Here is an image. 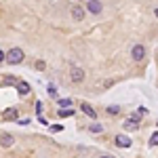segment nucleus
Returning <instances> with one entry per match:
<instances>
[{"label":"nucleus","instance_id":"f257e3e1","mask_svg":"<svg viewBox=\"0 0 158 158\" xmlns=\"http://www.w3.org/2000/svg\"><path fill=\"white\" fill-rule=\"evenodd\" d=\"M23 51L19 49V47H13L11 51H9V53H6V63H13V65H15V63H21V61H23Z\"/></svg>","mask_w":158,"mask_h":158},{"label":"nucleus","instance_id":"f03ea898","mask_svg":"<svg viewBox=\"0 0 158 158\" xmlns=\"http://www.w3.org/2000/svg\"><path fill=\"white\" fill-rule=\"evenodd\" d=\"M131 57H133L135 61H141L146 57V47H143V44H135L133 49H131Z\"/></svg>","mask_w":158,"mask_h":158},{"label":"nucleus","instance_id":"7ed1b4c3","mask_svg":"<svg viewBox=\"0 0 158 158\" xmlns=\"http://www.w3.org/2000/svg\"><path fill=\"white\" fill-rule=\"evenodd\" d=\"M70 78H72V82H82V80H85V70H80V68L72 65V70H70Z\"/></svg>","mask_w":158,"mask_h":158},{"label":"nucleus","instance_id":"20e7f679","mask_svg":"<svg viewBox=\"0 0 158 158\" xmlns=\"http://www.w3.org/2000/svg\"><path fill=\"white\" fill-rule=\"evenodd\" d=\"M116 146H118V148H131V146H133V141H131L129 135L118 133V135H116Z\"/></svg>","mask_w":158,"mask_h":158},{"label":"nucleus","instance_id":"39448f33","mask_svg":"<svg viewBox=\"0 0 158 158\" xmlns=\"http://www.w3.org/2000/svg\"><path fill=\"white\" fill-rule=\"evenodd\" d=\"M0 146L6 148V150L13 148V146H15V137H13L11 133H0Z\"/></svg>","mask_w":158,"mask_h":158},{"label":"nucleus","instance_id":"423d86ee","mask_svg":"<svg viewBox=\"0 0 158 158\" xmlns=\"http://www.w3.org/2000/svg\"><path fill=\"white\" fill-rule=\"evenodd\" d=\"M86 11L93 13V15H99V13H101V2H99V0H89V2H86Z\"/></svg>","mask_w":158,"mask_h":158},{"label":"nucleus","instance_id":"0eeeda50","mask_svg":"<svg viewBox=\"0 0 158 158\" xmlns=\"http://www.w3.org/2000/svg\"><path fill=\"white\" fill-rule=\"evenodd\" d=\"M72 17H74V21H82V19H85V9H82L80 4L72 6Z\"/></svg>","mask_w":158,"mask_h":158},{"label":"nucleus","instance_id":"6e6552de","mask_svg":"<svg viewBox=\"0 0 158 158\" xmlns=\"http://www.w3.org/2000/svg\"><path fill=\"white\" fill-rule=\"evenodd\" d=\"M80 110H82V112H85L86 116H89V118H93V120H95V118H97V112H95V110L91 108V106H89V103H85V101H82V106H80Z\"/></svg>","mask_w":158,"mask_h":158},{"label":"nucleus","instance_id":"1a4fd4ad","mask_svg":"<svg viewBox=\"0 0 158 158\" xmlns=\"http://www.w3.org/2000/svg\"><path fill=\"white\" fill-rule=\"evenodd\" d=\"M17 93H19V95H27V93H30V85H27L25 80H19V82H17Z\"/></svg>","mask_w":158,"mask_h":158},{"label":"nucleus","instance_id":"9d476101","mask_svg":"<svg viewBox=\"0 0 158 158\" xmlns=\"http://www.w3.org/2000/svg\"><path fill=\"white\" fill-rule=\"evenodd\" d=\"M137 127H139V122H137V120H133V118L124 120V129H127V131H137Z\"/></svg>","mask_w":158,"mask_h":158},{"label":"nucleus","instance_id":"9b49d317","mask_svg":"<svg viewBox=\"0 0 158 158\" xmlns=\"http://www.w3.org/2000/svg\"><path fill=\"white\" fill-rule=\"evenodd\" d=\"M57 114H59V118H70V116H74V110L72 108H61Z\"/></svg>","mask_w":158,"mask_h":158},{"label":"nucleus","instance_id":"f8f14e48","mask_svg":"<svg viewBox=\"0 0 158 158\" xmlns=\"http://www.w3.org/2000/svg\"><path fill=\"white\" fill-rule=\"evenodd\" d=\"M89 131H91V133H103V127L95 122V124H91V127H89Z\"/></svg>","mask_w":158,"mask_h":158},{"label":"nucleus","instance_id":"ddd939ff","mask_svg":"<svg viewBox=\"0 0 158 158\" xmlns=\"http://www.w3.org/2000/svg\"><path fill=\"white\" fill-rule=\"evenodd\" d=\"M59 108H72V99H59Z\"/></svg>","mask_w":158,"mask_h":158},{"label":"nucleus","instance_id":"4468645a","mask_svg":"<svg viewBox=\"0 0 158 158\" xmlns=\"http://www.w3.org/2000/svg\"><path fill=\"white\" fill-rule=\"evenodd\" d=\"M4 118H6V120H13V118H17V114H15V110H6V114H4Z\"/></svg>","mask_w":158,"mask_h":158},{"label":"nucleus","instance_id":"2eb2a0df","mask_svg":"<svg viewBox=\"0 0 158 158\" xmlns=\"http://www.w3.org/2000/svg\"><path fill=\"white\" fill-rule=\"evenodd\" d=\"M118 112H120V108H118V106H110V108H108V114H112V116H116Z\"/></svg>","mask_w":158,"mask_h":158},{"label":"nucleus","instance_id":"dca6fc26","mask_svg":"<svg viewBox=\"0 0 158 158\" xmlns=\"http://www.w3.org/2000/svg\"><path fill=\"white\" fill-rule=\"evenodd\" d=\"M150 146H158V131L150 137Z\"/></svg>","mask_w":158,"mask_h":158},{"label":"nucleus","instance_id":"f3484780","mask_svg":"<svg viewBox=\"0 0 158 158\" xmlns=\"http://www.w3.org/2000/svg\"><path fill=\"white\" fill-rule=\"evenodd\" d=\"M51 131H53V133H59V131H63V127H61V124H53Z\"/></svg>","mask_w":158,"mask_h":158},{"label":"nucleus","instance_id":"a211bd4d","mask_svg":"<svg viewBox=\"0 0 158 158\" xmlns=\"http://www.w3.org/2000/svg\"><path fill=\"white\" fill-rule=\"evenodd\" d=\"M44 68H47V63H44V61H36V70H40V72H42Z\"/></svg>","mask_w":158,"mask_h":158},{"label":"nucleus","instance_id":"6ab92c4d","mask_svg":"<svg viewBox=\"0 0 158 158\" xmlns=\"http://www.w3.org/2000/svg\"><path fill=\"white\" fill-rule=\"evenodd\" d=\"M141 116H143V114H141V112L137 110V112H135V114H133V116H131V118H133V120H137V122H139V120H141Z\"/></svg>","mask_w":158,"mask_h":158},{"label":"nucleus","instance_id":"aec40b11","mask_svg":"<svg viewBox=\"0 0 158 158\" xmlns=\"http://www.w3.org/2000/svg\"><path fill=\"white\" fill-rule=\"evenodd\" d=\"M49 93H51V95H53V97H55V95H57V89H55V86H53V85H49Z\"/></svg>","mask_w":158,"mask_h":158},{"label":"nucleus","instance_id":"412c9836","mask_svg":"<svg viewBox=\"0 0 158 158\" xmlns=\"http://www.w3.org/2000/svg\"><path fill=\"white\" fill-rule=\"evenodd\" d=\"M6 59V53H4V51H0V61H4Z\"/></svg>","mask_w":158,"mask_h":158},{"label":"nucleus","instance_id":"4be33fe9","mask_svg":"<svg viewBox=\"0 0 158 158\" xmlns=\"http://www.w3.org/2000/svg\"><path fill=\"white\" fill-rule=\"evenodd\" d=\"M101 158H114V156H110V154H103V156H101Z\"/></svg>","mask_w":158,"mask_h":158},{"label":"nucleus","instance_id":"5701e85b","mask_svg":"<svg viewBox=\"0 0 158 158\" xmlns=\"http://www.w3.org/2000/svg\"><path fill=\"white\" fill-rule=\"evenodd\" d=\"M154 15H156V19H158V9H156V11H154Z\"/></svg>","mask_w":158,"mask_h":158}]
</instances>
